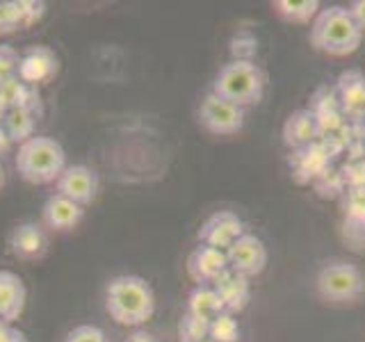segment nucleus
Wrapping results in <instances>:
<instances>
[{
  "mask_svg": "<svg viewBox=\"0 0 365 342\" xmlns=\"http://www.w3.org/2000/svg\"><path fill=\"white\" fill-rule=\"evenodd\" d=\"M106 311L121 326H140L155 313L151 283L135 274L114 276L106 288Z\"/></svg>",
  "mask_w": 365,
  "mask_h": 342,
  "instance_id": "1",
  "label": "nucleus"
},
{
  "mask_svg": "<svg viewBox=\"0 0 365 342\" xmlns=\"http://www.w3.org/2000/svg\"><path fill=\"white\" fill-rule=\"evenodd\" d=\"M363 41V32L354 23L347 7L331 5L319 9L311 28V43L319 53L345 57L359 51Z\"/></svg>",
  "mask_w": 365,
  "mask_h": 342,
  "instance_id": "2",
  "label": "nucleus"
},
{
  "mask_svg": "<svg viewBox=\"0 0 365 342\" xmlns=\"http://www.w3.org/2000/svg\"><path fill=\"white\" fill-rule=\"evenodd\" d=\"M66 169V153L53 137L34 135L23 142L16 151V171L32 185H48L62 176Z\"/></svg>",
  "mask_w": 365,
  "mask_h": 342,
  "instance_id": "3",
  "label": "nucleus"
},
{
  "mask_svg": "<svg viewBox=\"0 0 365 342\" xmlns=\"http://www.w3.org/2000/svg\"><path fill=\"white\" fill-rule=\"evenodd\" d=\"M210 91L247 110L262 100L265 76L254 60H231L217 71Z\"/></svg>",
  "mask_w": 365,
  "mask_h": 342,
  "instance_id": "4",
  "label": "nucleus"
},
{
  "mask_svg": "<svg viewBox=\"0 0 365 342\" xmlns=\"http://www.w3.org/2000/svg\"><path fill=\"white\" fill-rule=\"evenodd\" d=\"M315 290L327 304H354L365 294V279L356 265L347 260H334L319 269Z\"/></svg>",
  "mask_w": 365,
  "mask_h": 342,
  "instance_id": "5",
  "label": "nucleus"
},
{
  "mask_svg": "<svg viewBox=\"0 0 365 342\" xmlns=\"http://www.w3.org/2000/svg\"><path fill=\"white\" fill-rule=\"evenodd\" d=\"M247 112L235 103L208 91L199 105V123L212 135H237L245 128Z\"/></svg>",
  "mask_w": 365,
  "mask_h": 342,
  "instance_id": "6",
  "label": "nucleus"
},
{
  "mask_svg": "<svg viewBox=\"0 0 365 342\" xmlns=\"http://www.w3.org/2000/svg\"><path fill=\"white\" fill-rule=\"evenodd\" d=\"M226 262L228 269L242 274L247 279H254L267 267V249L260 237L245 233L226 249Z\"/></svg>",
  "mask_w": 365,
  "mask_h": 342,
  "instance_id": "7",
  "label": "nucleus"
},
{
  "mask_svg": "<svg viewBox=\"0 0 365 342\" xmlns=\"http://www.w3.org/2000/svg\"><path fill=\"white\" fill-rule=\"evenodd\" d=\"M57 194L76 201L78 205H89L98 194V174L85 165H66L62 176L55 180Z\"/></svg>",
  "mask_w": 365,
  "mask_h": 342,
  "instance_id": "8",
  "label": "nucleus"
},
{
  "mask_svg": "<svg viewBox=\"0 0 365 342\" xmlns=\"http://www.w3.org/2000/svg\"><path fill=\"white\" fill-rule=\"evenodd\" d=\"M245 235V224L242 219L231 212V210H220L210 214L199 228V244L220 249L226 254V249L231 247L237 237Z\"/></svg>",
  "mask_w": 365,
  "mask_h": 342,
  "instance_id": "9",
  "label": "nucleus"
},
{
  "mask_svg": "<svg viewBox=\"0 0 365 342\" xmlns=\"http://www.w3.org/2000/svg\"><path fill=\"white\" fill-rule=\"evenodd\" d=\"M57 68H60V60H57L53 48H48V46H32L21 55L16 76L26 85L37 87L41 83H48L57 73Z\"/></svg>",
  "mask_w": 365,
  "mask_h": 342,
  "instance_id": "10",
  "label": "nucleus"
},
{
  "mask_svg": "<svg viewBox=\"0 0 365 342\" xmlns=\"http://www.w3.org/2000/svg\"><path fill=\"white\" fill-rule=\"evenodd\" d=\"M7 247L9 254L19 260H39L48 251V235H46L43 226L34 222H23L11 228Z\"/></svg>",
  "mask_w": 365,
  "mask_h": 342,
  "instance_id": "11",
  "label": "nucleus"
},
{
  "mask_svg": "<svg viewBox=\"0 0 365 342\" xmlns=\"http://www.w3.org/2000/svg\"><path fill=\"white\" fill-rule=\"evenodd\" d=\"M228 269L226 254L220 249L199 244L187 256V274L197 285H212Z\"/></svg>",
  "mask_w": 365,
  "mask_h": 342,
  "instance_id": "12",
  "label": "nucleus"
},
{
  "mask_svg": "<svg viewBox=\"0 0 365 342\" xmlns=\"http://www.w3.org/2000/svg\"><path fill=\"white\" fill-rule=\"evenodd\" d=\"M41 217H43V224L48 226L51 231L64 233V231H73V228L83 222L85 208L55 192L46 199L43 208H41Z\"/></svg>",
  "mask_w": 365,
  "mask_h": 342,
  "instance_id": "13",
  "label": "nucleus"
},
{
  "mask_svg": "<svg viewBox=\"0 0 365 342\" xmlns=\"http://www.w3.org/2000/svg\"><path fill=\"white\" fill-rule=\"evenodd\" d=\"M212 290L222 299L226 313H231V315L242 313L245 308L249 306L251 283H249L247 276H242V274H237L233 269H226L222 276L212 283Z\"/></svg>",
  "mask_w": 365,
  "mask_h": 342,
  "instance_id": "14",
  "label": "nucleus"
},
{
  "mask_svg": "<svg viewBox=\"0 0 365 342\" xmlns=\"http://www.w3.org/2000/svg\"><path fill=\"white\" fill-rule=\"evenodd\" d=\"M26 285L19 274L0 269V322H16L26 308Z\"/></svg>",
  "mask_w": 365,
  "mask_h": 342,
  "instance_id": "15",
  "label": "nucleus"
},
{
  "mask_svg": "<svg viewBox=\"0 0 365 342\" xmlns=\"http://www.w3.org/2000/svg\"><path fill=\"white\" fill-rule=\"evenodd\" d=\"M319 137V123L313 110H297L283 123V142L290 148H306Z\"/></svg>",
  "mask_w": 365,
  "mask_h": 342,
  "instance_id": "16",
  "label": "nucleus"
},
{
  "mask_svg": "<svg viewBox=\"0 0 365 342\" xmlns=\"http://www.w3.org/2000/svg\"><path fill=\"white\" fill-rule=\"evenodd\" d=\"M336 98L340 108L347 114L361 117L365 114V76L359 68H349V71L340 73L336 83Z\"/></svg>",
  "mask_w": 365,
  "mask_h": 342,
  "instance_id": "17",
  "label": "nucleus"
},
{
  "mask_svg": "<svg viewBox=\"0 0 365 342\" xmlns=\"http://www.w3.org/2000/svg\"><path fill=\"white\" fill-rule=\"evenodd\" d=\"M187 313L205 319V322H212L217 315H222L226 311L222 299L212 290V285H197L187 296Z\"/></svg>",
  "mask_w": 365,
  "mask_h": 342,
  "instance_id": "18",
  "label": "nucleus"
},
{
  "mask_svg": "<svg viewBox=\"0 0 365 342\" xmlns=\"http://www.w3.org/2000/svg\"><path fill=\"white\" fill-rule=\"evenodd\" d=\"M34 125H37V117L23 108H9L3 119V128L7 130L9 140L19 146L34 137Z\"/></svg>",
  "mask_w": 365,
  "mask_h": 342,
  "instance_id": "19",
  "label": "nucleus"
},
{
  "mask_svg": "<svg viewBox=\"0 0 365 342\" xmlns=\"http://www.w3.org/2000/svg\"><path fill=\"white\" fill-rule=\"evenodd\" d=\"M272 9L277 11V16H281L283 21L306 26V23L315 21V16L319 14V3L317 0H299V3H292V0H274Z\"/></svg>",
  "mask_w": 365,
  "mask_h": 342,
  "instance_id": "20",
  "label": "nucleus"
},
{
  "mask_svg": "<svg viewBox=\"0 0 365 342\" xmlns=\"http://www.w3.org/2000/svg\"><path fill=\"white\" fill-rule=\"evenodd\" d=\"M210 333V322L192 315V313H182L180 322H178V340L180 342H205Z\"/></svg>",
  "mask_w": 365,
  "mask_h": 342,
  "instance_id": "21",
  "label": "nucleus"
},
{
  "mask_svg": "<svg viewBox=\"0 0 365 342\" xmlns=\"http://www.w3.org/2000/svg\"><path fill=\"white\" fill-rule=\"evenodd\" d=\"M208 338L212 342H240V324H237L235 315H231V313L217 315L210 322Z\"/></svg>",
  "mask_w": 365,
  "mask_h": 342,
  "instance_id": "22",
  "label": "nucleus"
},
{
  "mask_svg": "<svg viewBox=\"0 0 365 342\" xmlns=\"http://www.w3.org/2000/svg\"><path fill=\"white\" fill-rule=\"evenodd\" d=\"M30 91V85H26L19 76H11L0 83V100L5 103L7 108H21L23 100H26Z\"/></svg>",
  "mask_w": 365,
  "mask_h": 342,
  "instance_id": "23",
  "label": "nucleus"
},
{
  "mask_svg": "<svg viewBox=\"0 0 365 342\" xmlns=\"http://www.w3.org/2000/svg\"><path fill=\"white\" fill-rule=\"evenodd\" d=\"M23 28L21 23V3L11 0V3H0V34L14 32Z\"/></svg>",
  "mask_w": 365,
  "mask_h": 342,
  "instance_id": "24",
  "label": "nucleus"
},
{
  "mask_svg": "<svg viewBox=\"0 0 365 342\" xmlns=\"http://www.w3.org/2000/svg\"><path fill=\"white\" fill-rule=\"evenodd\" d=\"M64 342H110V340L103 328H98L94 324H80L68 331Z\"/></svg>",
  "mask_w": 365,
  "mask_h": 342,
  "instance_id": "25",
  "label": "nucleus"
},
{
  "mask_svg": "<svg viewBox=\"0 0 365 342\" xmlns=\"http://www.w3.org/2000/svg\"><path fill=\"white\" fill-rule=\"evenodd\" d=\"M19 62H21V55L11 48V46H0V83L11 76H16Z\"/></svg>",
  "mask_w": 365,
  "mask_h": 342,
  "instance_id": "26",
  "label": "nucleus"
},
{
  "mask_svg": "<svg viewBox=\"0 0 365 342\" xmlns=\"http://www.w3.org/2000/svg\"><path fill=\"white\" fill-rule=\"evenodd\" d=\"M19 3H21V23H23V28L37 23L43 16V11H46V5L37 3V0H19Z\"/></svg>",
  "mask_w": 365,
  "mask_h": 342,
  "instance_id": "27",
  "label": "nucleus"
},
{
  "mask_svg": "<svg viewBox=\"0 0 365 342\" xmlns=\"http://www.w3.org/2000/svg\"><path fill=\"white\" fill-rule=\"evenodd\" d=\"M347 9H349L354 23L359 26V30L365 32V0H354V3Z\"/></svg>",
  "mask_w": 365,
  "mask_h": 342,
  "instance_id": "28",
  "label": "nucleus"
},
{
  "mask_svg": "<svg viewBox=\"0 0 365 342\" xmlns=\"http://www.w3.org/2000/svg\"><path fill=\"white\" fill-rule=\"evenodd\" d=\"M0 342H28V340L21 331L11 328V324L0 322Z\"/></svg>",
  "mask_w": 365,
  "mask_h": 342,
  "instance_id": "29",
  "label": "nucleus"
},
{
  "mask_svg": "<svg viewBox=\"0 0 365 342\" xmlns=\"http://www.w3.org/2000/svg\"><path fill=\"white\" fill-rule=\"evenodd\" d=\"M123 342H158V340L151 333H146V331H133Z\"/></svg>",
  "mask_w": 365,
  "mask_h": 342,
  "instance_id": "30",
  "label": "nucleus"
},
{
  "mask_svg": "<svg viewBox=\"0 0 365 342\" xmlns=\"http://www.w3.org/2000/svg\"><path fill=\"white\" fill-rule=\"evenodd\" d=\"M11 142L9 140V135H7V130L3 128V123H0V155H5V153H9V148H11Z\"/></svg>",
  "mask_w": 365,
  "mask_h": 342,
  "instance_id": "31",
  "label": "nucleus"
},
{
  "mask_svg": "<svg viewBox=\"0 0 365 342\" xmlns=\"http://www.w3.org/2000/svg\"><path fill=\"white\" fill-rule=\"evenodd\" d=\"M7 105H5V103L3 100H0V123H3V119H5V114H7Z\"/></svg>",
  "mask_w": 365,
  "mask_h": 342,
  "instance_id": "32",
  "label": "nucleus"
},
{
  "mask_svg": "<svg viewBox=\"0 0 365 342\" xmlns=\"http://www.w3.org/2000/svg\"><path fill=\"white\" fill-rule=\"evenodd\" d=\"M5 185V169H3V165H0V187Z\"/></svg>",
  "mask_w": 365,
  "mask_h": 342,
  "instance_id": "33",
  "label": "nucleus"
},
{
  "mask_svg": "<svg viewBox=\"0 0 365 342\" xmlns=\"http://www.w3.org/2000/svg\"><path fill=\"white\" fill-rule=\"evenodd\" d=\"M205 342H212V340H210V338H208V340H205Z\"/></svg>",
  "mask_w": 365,
  "mask_h": 342,
  "instance_id": "34",
  "label": "nucleus"
}]
</instances>
